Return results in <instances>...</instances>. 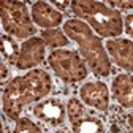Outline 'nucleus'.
<instances>
[{
    "mask_svg": "<svg viewBox=\"0 0 133 133\" xmlns=\"http://www.w3.org/2000/svg\"><path fill=\"white\" fill-rule=\"evenodd\" d=\"M2 128H3V133H6V124H5V122L2 124Z\"/></svg>",
    "mask_w": 133,
    "mask_h": 133,
    "instance_id": "4be33fe9",
    "label": "nucleus"
},
{
    "mask_svg": "<svg viewBox=\"0 0 133 133\" xmlns=\"http://www.w3.org/2000/svg\"><path fill=\"white\" fill-rule=\"evenodd\" d=\"M71 11L102 37L112 38L122 33V14L102 2L75 0L71 2Z\"/></svg>",
    "mask_w": 133,
    "mask_h": 133,
    "instance_id": "7ed1b4c3",
    "label": "nucleus"
},
{
    "mask_svg": "<svg viewBox=\"0 0 133 133\" xmlns=\"http://www.w3.org/2000/svg\"><path fill=\"white\" fill-rule=\"evenodd\" d=\"M111 60L127 71H133V41L127 38H112L106 43Z\"/></svg>",
    "mask_w": 133,
    "mask_h": 133,
    "instance_id": "1a4fd4ad",
    "label": "nucleus"
},
{
    "mask_svg": "<svg viewBox=\"0 0 133 133\" xmlns=\"http://www.w3.org/2000/svg\"><path fill=\"white\" fill-rule=\"evenodd\" d=\"M32 19L37 25L46 29H56L62 24L63 16L59 10L52 8L46 2H35L32 6Z\"/></svg>",
    "mask_w": 133,
    "mask_h": 133,
    "instance_id": "9d476101",
    "label": "nucleus"
},
{
    "mask_svg": "<svg viewBox=\"0 0 133 133\" xmlns=\"http://www.w3.org/2000/svg\"><path fill=\"white\" fill-rule=\"evenodd\" d=\"M52 89V79L44 70H33L22 76L13 78L3 89V112L13 121L19 116L27 105L40 102Z\"/></svg>",
    "mask_w": 133,
    "mask_h": 133,
    "instance_id": "f257e3e1",
    "label": "nucleus"
},
{
    "mask_svg": "<svg viewBox=\"0 0 133 133\" xmlns=\"http://www.w3.org/2000/svg\"><path fill=\"white\" fill-rule=\"evenodd\" d=\"M41 38H43V41L48 46H51V48L66 46V44H68V40H70L59 29H46V30H43L41 32Z\"/></svg>",
    "mask_w": 133,
    "mask_h": 133,
    "instance_id": "4468645a",
    "label": "nucleus"
},
{
    "mask_svg": "<svg viewBox=\"0 0 133 133\" xmlns=\"http://www.w3.org/2000/svg\"><path fill=\"white\" fill-rule=\"evenodd\" d=\"M71 130L73 133H103L105 124L98 117H92L87 114L84 117L71 122Z\"/></svg>",
    "mask_w": 133,
    "mask_h": 133,
    "instance_id": "f8f14e48",
    "label": "nucleus"
},
{
    "mask_svg": "<svg viewBox=\"0 0 133 133\" xmlns=\"http://www.w3.org/2000/svg\"><path fill=\"white\" fill-rule=\"evenodd\" d=\"M48 63L57 75V78H60L66 84L84 81L87 76V66L84 60L75 51L54 49L48 57Z\"/></svg>",
    "mask_w": 133,
    "mask_h": 133,
    "instance_id": "39448f33",
    "label": "nucleus"
},
{
    "mask_svg": "<svg viewBox=\"0 0 133 133\" xmlns=\"http://www.w3.org/2000/svg\"><path fill=\"white\" fill-rule=\"evenodd\" d=\"M13 133H43V131L35 122H32L27 117H22L19 121H16V127Z\"/></svg>",
    "mask_w": 133,
    "mask_h": 133,
    "instance_id": "dca6fc26",
    "label": "nucleus"
},
{
    "mask_svg": "<svg viewBox=\"0 0 133 133\" xmlns=\"http://www.w3.org/2000/svg\"><path fill=\"white\" fill-rule=\"evenodd\" d=\"M125 121H127V125L130 127V130L133 131V112H130V114L125 116Z\"/></svg>",
    "mask_w": 133,
    "mask_h": 133,
    "instance_id": "412c9836",
    "label": "nucleus"
},
{
    "mask_svg": "<svg viewBox=\"0 0 133 133\" xmlns=\"http://www.w3.org/2000/svg\"><path fill=\"white\" fill-rule=\"evenodd\" d=\"M54 133H66L65 130H57V131H54Z\"/></svg>",
    "mask_w": 133,
    "mask_h": 133,
    "instance_id": "5701e85b",
    "label": "nucleus"
},
{
    "mask_svg": "<svg viewBox=\"0 0 133 133\" xmlns=\"http://www.w3.org/2000/svg\"><path fill=\"white\" fill-rule=\"evenodd\" d=\"M111 92L114 100L122 108L133 109V75L131 73H122L112 79Z\"/></svg>",
    "mask_w": 133,
    "mask_h": 133,
    "instance_id": "9b49d317",
    "label": "nucleus"
},
{
    "mask_svg": "<svg viewBox=\"0 0 133 133\" xmlns=\"http://www.w3.org/2000/svg\"><path fill=\"white\" fill-rule=\"evenodd\" d=\"M32 111L37 119H40L41 122L51 125V127H59L65 122L66 108L57 98H46L33 106Z\"/></svg>",
    "mask_w": 133,
    "mask_h": 133,
    "instance_id": "423d86ee",
    "label": "nucleus"
},
{
    "mask_svg": "<svg viewBox=\"0 0 133 133\" xmlns=\"http://www.w3.org/2000/svg\"><path fill=\"white\" fill-rule=\"evenodd\" d=\"M79 97L84 105L92 106L100 111H106L109 108V89L105 82L92 81L79 89Z\"/></svg>",
    "mask_w": 133,
    "mask_h": 133,
    "instance_id": "0eeeda50",
    "label": "nucleus"
},
{
    "mask_svg": "<svg viewBox=\"0 0 133 133\" xmlns=\"http://www.w3.org/2000/svg\"><path fill=\"white\" fill-rule=\"evenodd\" d=\"M43 59H44L43 38L32 37L21 44V52H19V59H18L16 66L19 70H29V68H33V66L40 65L43 62Z\"/></svg>",
    "mask_w": 133,
    "mask_h": 133,
    "instance_id": "6e6552de",
    "label": "nucleus"
},
{
    "mask_svg": "<svg viewBox=\"0 0 133 133\" xmlns=\"http://www.w3.org/2000/svg\"><path fill=\"white\" fill-rule=\"evenodd\" d=\"M66 114H68V119L70 122H75L81 117L87 116L86 109H84V105H82L78 98H70L68 103H66Z\"/></svg>",
    "mask_w": 133,
    "mask_h": 133,
    "instance_id": "2eb2a0df",
    "label": "nucleus"
},
{
    "mask_svg": "<svg viewBox=\"0 0 133 133\" xmlns=\"http://www.w3.org/2000/svg\"><path fill=\"white\" fill-rule=\"evenodd\" d=\"M124 27H125L127 35L133 38V14H128L127 18L124 19Z\"/></svg>",
    "mask_w": 133,
    "mask_h": 133,
    "instance_id": "f3484780",
    "label": "nucleus"
},
{
    "mask_svg": "<svg viewBox=\"0 0 133 133\" xmlns=\"http://www.w3.org/2000/svg\"><path fill=\"white\" fill-rule=\"evenodd\" d=\"M0 68H2V82H5L8 79V76H10V70H8L5 62H2V66H0Z\"/></svg>",
    "mask_w": 133,
    "mask_h": 133,
    "instance_id": "6ab92c4d",
    "label": "nucleus"
},
{
    "mask_svg": "<svg viewBox=\"0 0 133 133\" xmlns=\"http://www.w3.org/2000/svg\"><path fill=\"white\" fill-rule=\"evenodd\" d=\"M52 5L57 6V8H60V10H66L68 6H71L70 2H59V0H52Z\"/></svg>",
    "mask_w": 133,
    "mask_h": 133,
    "instance_id": "aec40b11",
    "label": "nucleus"
},
{
    "mask_svg": "<svg viewBox=\"0 0 133 133\" xmlns=\"http://www.w3.org/2000/svg\"><path fill=\"white\" fill-rule=\"evenodd\" d=\"M63 33L79 48L81 57L89 65L95 76L106 78L112 71L111 60L105 51L100 38L92 32V29L81 19H68L63 24Z\"/></svg>",
    "mask_w": 133,
    "mask_h": 133,
    "instance_id": "f03ea898",
    "label": "nucleus"
},
{
    "mask_svg": "<svg viewBox=\"0 0 133 133\" xmlns=\"http://www.w3.org/2000/svg\"><path fill=\"white\" fill-rule=\"evenodd\" d=\"M0 14H2V25L8 35L16 38H32L35 33L33 25L35 22L25 3L3 0L0 2Z\"/></svg>",
    "mask_w": 133,
    "mask_h": 133,
    "instance_id": "20e7f679",
    "label": "nucleus"
},
{
    "mask_svg": "<svg viewBox=\"0 0 133 133\" xmlns=\"http://www.w3.org/2000/svg\"><path fill=\"white\" fill-rule=\"evenodd\" d=\"M2 56L13 65L18 63L19 59V52H21V48L19 44L16 43L10 35H2Z\"/></svg>",
    "mask_w": 133,
    "mask_h": 133,
    "instance_id": "ddd939ff",
    "label": "nucleus"
},
{
    "mask_svg": "<svg viewBox=\"0 0 133 133\" xmlns=\"http://www.w3.org/2000/svg\"><path fill=\"white\" fill-rule=\"evenodd\" d=\"M109 5L117 6L121 10H130V8H133V0H130V2H109Z\"/></svg>",
    "mask_w": 133,
    "mask_h": 133,
    "instance_id": "a211bd4d",
    "label": "nucleus"
}]
</instances>
